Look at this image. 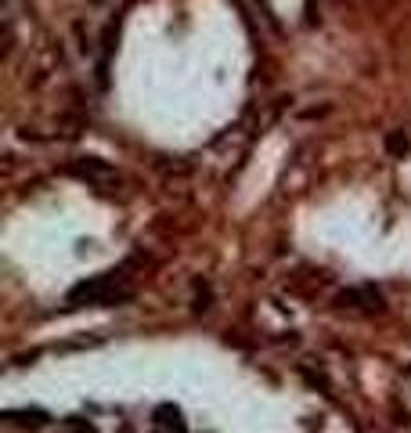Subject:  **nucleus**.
<instances>
[{"label":"nucleus","mask_w":411,"mask_h":433,"mask_svg":"<svg viewBox=\"0 0 411 433\" xmlns=\"http://www.w3.org/2000/svg\"><path fill=\"white\" fill-rule=\"evenodd\" d=\"M134 300V289L123 281L119 271H105V274H94V278H83L69 289L65 303L69 307H119V303Z\"/></svg>","instance_id":"f257e3e1"},{"label":"nucleus","mask_w":411,"mask_h":433,"mask_svg":"<svg viewBox=\"0 0 411 433\" xmlns=\"http://www.w3.org/2000/svg\"><path fill=\"white\" fill-rule=\"evenodd\" d=\"M339 307H350V311H364V314H372V311H382V293L375 286H354V289H343L336 296Z\"/></svg>","instance_id":"f03ea898"},{"label":"nucleus","mask_w":411,"mask_h":433,"mask_svg":"<svg viewBox=\"0 0 411 433\" xmlns=\"http://www.w3.org/2000/svg\"><path fill=\"white\" fill-rule=\"evenodd\" d=\"M69 173H73V177H80V181H87V184H101V181H112V177H116L112 163H105V159H98V156H80V159L69 166Z\"/></svg>","instance_id":"7ed1b4c3"},{"label":"nucleus","mask_w":411,"mask_h":433,"mask_svg":"<svg viewBox=\"0 0 411 433\" xmlns=\"http://www.w3.org/2000/svg\"><path fill=\"white\" fill-rule=\"evenodd\" d=\"M156 423H159L163 430H170V433H188L177 404H159V408H156Z\"/></svg>","instance_id":"20e7f679"},{"label":"nucleus","mask_w":411,"mask_h":433,"mask_svg":"<svg viewBox=\"0 0 411 433\" xmlns=\"http://www.w3.org/2000/svg\"><path fill=\"white\" fill-rule=\"evenodd\" d=\"M386 152H389L394 159L411 156V138L404 134V130H389V134H386Z\"/></svg>","instance_id":"39448f33"},{"label":"nucleus","mask_w":411,"mask_h":433,"mask_svg":"<svg viewBox=\"0 0 411 433\" xmlns=\"http://www.w3.org/2000/svg\"><path fill=\"white\" fill-rule=\"evenodd\" d=\"M8 419H11L15 426L40 430V426H47V411H40V408H33V411H8Z\"/></svg>","instance_id":"423d86ee"},{"label":"nucleus","mask_w":411,"mask_h":433,"mask_svg":"<svg viewBox=\"0 0 411 433\" xmlns=\"http://www.w3.org/2000/svg\"><path fill=\"white\" fill-rule=\"evenodd\" d=\"M209 307V286L195 281V311H206Z\"/></svg>","instance_id":"0eeeda50"},{"label":"nucleus","mask_w":411,"mask_h":433,"mask_svg":"<svg viewBox=\"0 0 411 433\" xmlns=\"http://www.w3.org/2000/svg\"><path fill=\"white\" fill-rule=\"evenodd\" d=\"M119 433H134V430H130V426H123V430H119Z\"/></svg>","instance_id":"6e6552de"}]
</instances>
